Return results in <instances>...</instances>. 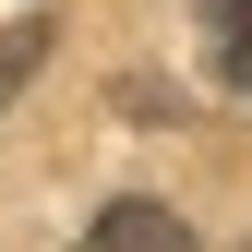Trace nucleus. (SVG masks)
<instances>
[{
    "instance_id": "1",
    "label": "nucleus",
    "mask_w": 252,
    "mask_h": 252,
    "mask_svg": "<svg viewBox=\"0 0 252 252\" xmlns=\"http://www.w3.org/2000/svg\"><path fill=\"white\" fill-rule=\"evenodd\" d=\"M84 252H204V240L180 228L168 204H108L96 228H84Z\"/></svg>"
},
{
    "instance_id": "3",
    "label": "nucleus",
    "mask_w": 252,
    "mask_h": 252,
    "mask_svg": "<svg viewBox=\"0 0 252 252\" xmlns=\"http://www.w3.org/2000/svg\"><path fill=\"white\" fill-rule=\"evenodd\" d=\"M216 48H228V84L252 96V0H228V24H216Z\"/></svg>"
},
{
    "instance_id": "2",
    "label": "nucleus",
    "mask_w": 252,
    "mask_h": 252,
    "mask_svg": "<svg viewBox=\"0 0 252 252\" xmlns=\"http://www.w3.org/2000/svg\"><path fill=\"white\" fill-rule=\"evenodd\" d=\"M36 60H48V12H36V24H12V36H0V108H12L24 84H36Z\"/></svg>"
}]
</instances>
